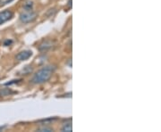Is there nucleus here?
Returning <instances> with one entry per match:
<instances>
[{"label":"nucleus","instance_id":"39448f33","mask_svg":"<svg viewBox=\"0 0 161 132\" xmlns=\"http://www.w3.org/2000/svg\"><path fill=\"white\" fill-rule=\"evenodd\" d=\"M31 56H32V52L31 50H23L20 52L18 55H16L15 59L18 61H25V60H28Z\"/></svg>","mask_w":161,"mask_h":132},{"label":"nucleus","instance_id":"4468645a","mask_svg":"<svg viewBox=\"0 0 161 132\" xmlns=\"http://www.w3.org/2000/svg\"><path fill=\"white\" fill-rule=\"evenodd\" d=\"M5 128H6V126H4V127H0V131H2Z\"/></svg>","mask_w":161,"mask_h":132},{"label":"nucleus","instance_id":"f257e3e1","mask_svg":"<svg viewBox=\"0 0 161 132\" xmlns=\"http://www.w3.org/2000/svg\"><path fill=\"white\" fill-rule=\"evenodd\" d=\"M55 71H56V66L54 65L44 66L33 75L31 82L32 84H43L50 79Z\"/></svg>","mask_w":161,"mask_h":132},{"label":"nucleus","instance_id":"6e6552de","mask_svg":"<svg viewBox=\"0 0 161 132\" xmlns=\"http://www.w3.org/2000/svg\"><path fill=\"white\" fill-rule=\"evenodd\" d=\"M33 2L32 1H27L24 6H23V10H31V9H33Z\"/></svg>","mask_w":161,"mask_h":132},{"label":"nucleus","instance_id":"ddd939ff","mask_svg":"<svg viewBox=\"0 0 161 132\" xmlns=\"http://www.w3.org/2000/svg\"><path fill=\"white\" fill-rule=\"evenodd\" d=\"M68 6L70 7H72V0H69V1H68Z\"/></svg>","mask_w":161,"mask_h":132},{"label":"nucleus","instance_id":"1a4fd4ad","mask_svg":"<svg viewBox=\"0 0 161 132\" xmlns=\"http://www.w3.org/2000/svg\"><path fill=\"white\" fill-rule=\"evenodd\" d=\"M31 71H32V67H31V65H27V66H25V67L22 70V71H21L20 73H23V74L26 75V74H29V73L31 72Z\"/></svg>","mask_w":161,"mask_h":132},{"label":"nucleus","instance_id":"423d86ee","mask_svg":"<svg viewBox=\"0 0 161 132\" xmlns=\"http://www.w3.org/2000/svg\"><path fill=\"white\" fill-rule=\"evenodd\" d=\"M15 91H13L11 89H8V87H6V89H0V97L11 96L12 94H15Z\"/></svg>","mask_w":161,"mask_h":132},{"label":"nucleus","instance_id":"0eeeda50","mask_svg":"<svg viewBox=\"0 0 161 132\" xmlns=\"http://www.w3.org/2000/svg\"><path fill=\"white\" fill-rule=\"evenodd\" d=\"M73 130V127H72V122L70 121L69 123H66L64 124L63 128H62V131H67V132H72Z\"/></svg>","mask_w":161,"mask_h":132},{"label":"nucleus","instance_id":"7ed1b4c3","mask_svg":"<svg viewBox=\"0 0 161 132\" xmlns=\"http://www.w3.org/2000/svg\"><path fill=\"white\" fill-rule=\"evenodd\" d=\"M14 17V13L11 10H4L0 12V25L10 21Z\"/></svg>","mask_w":161,"mask_h":132},{"label":"nucleus","instance_id":"f03ea898","mask_svg":"<svg viewBox=\"0 0 161 132\" xmlns=\"http://www.w3.org/2000/svg\"><path fill=\"white\" fill-rule=\"evenodd\" d=\"M20 21L23 23H31L32 22H34L37 18V13L33 10H23L21 14H20Z\"/></svg>","mask_w":161,"mask_h":132},{"label":"nucleus","instance_id":"9d476101","mask_svg":"<svg viewBox=\"0 0 161 132\" xmlns=\"http://www.w3.org/2000/svg\"><path fill=\"white\" fill-rule=\"evenodd\" d=\"M38 131L39 132H50V131H53V128H50V127H45V126H41L39 128L37 129Z\"/></svg>","mask_w":161,"mask_h":132},{"label":"nucleus","instance_id":"9b49d317","mask_svg":"<svg viewBox=\"0 0 161 132\" xmlns=\"http://www.w3.org/2000/svg\"><path fill=\"white\" fill-rule=\"evenodd\" d=\"M20 81H22V79H16V80L15 79V80H11V81L6 83L5 85H6V86H10V85H12V84H17V83H19Z\"/></svg>","mask_w":161,"mask_h":132},{"label":"nucleus","instance_id":"f8f14e48","mask_svg":"<svg viewBox=\"0 0 161 132\" xmlns=\"http://www.w3.org/2000/svg\"><path fill=\"white\" fill-rule=\"evenodd\" d=\"M12 43H13V40H11V39H7V40H6V41L4 42V45H5V46H10Z\"/></svg>","mask_w":161,"mask_h":132},{"label":"nucleus","instance_id":"20e7f679","mask_svg":"<svg viewBox=\"0 0 161 132\" xmlns=\"http://www.w3.org/2000/svg\"><path fill=\"white\" fill-rule=\"evenodd\" d=\"M53 46H54V42H53L52 40L47 39V40L42 41V42L39 44V50L40 52H42V53H43V52H47V50L51 49V48H53Z\"/></svg>","mask_w":161,"mask_h":132}]
</instances>
